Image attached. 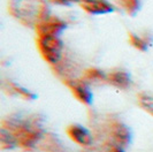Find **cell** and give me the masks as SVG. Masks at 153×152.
Listing matches in <instances>:
<instances>
[{"label":"cell","mask_w":153,"mask_h":152,"mask_svg":"<svg viewBox=\"0 0 153 152\" xmlns=\"http://www.w3.org/2000/svg\"><path fill=\"white\" fill-rule=\"evenodd\" d=\"M68 136L77 144L82 146H89L92 144V135L89 130L81 124H71L67 128Z\"/></svg>","instance_id":"obj_8"},{"label":"cell","mask_w":153,"mask_h":152,"mask_svg":"<svg viewBox=\"0 0 153 152\" xmlns=\"http://www.w3.org/2000/svg\"><path fill=\"white\" fill-rule=\"evenodd\" d=\"M5 89H6L10 95L20 96V97L27 99V100H33V99H36V97H37L36 93L31 92L30 90H28V89L21 86L20 84L15 83V82H12V81H7V82L5 83Z\"/></svg>","instance_id":"obj_10"},{"label":"cell","mask_w":153,"mask_h":152,"mask_svg":"<svg viewBox=\"0 0 153 152\" xmlns=\"http://www.w3.org/2000/svg\"><path fill=\"white\" fill-rule=\"evenodd\" d=\"M116 1L129 16H135L140 8L139 0H116Z\"/></svg>","instance_id":"obj_13"},{"label":"cell","mask_w":153,"mask_h":152,"mask_svg":"<svg viewBox=\"0 0 153 152\" xmlns=\"http://www.w3.org/2000/svg\"><path fill=\"white\" fill-rule=\"evenodd\" d=\"M45 148L47 152H66V149L62 146L61 142L54 136H45Z\"/></svg>","instance_id":"obj_14"},{"label":"cell","mask_w":153,"mask_h":152,"mask_svg":"<svg viewBox=\"0 0 153 152\" xmlns=\"http://www.w3.org/2000/svg\"><path fill=\"white\" fill-rule=\"evenodd\" d=\"M79 6L91 15L108 14L115 10L114 6L108 0H79Z\"/></svg>","instance_id":"obj_6"},{"label":"cell","mask_w":153,"mask_h":152,"mask_svg":"<svg viewBox=\"0 0 153 152\" xmlns=\"http://www.w3.org/2000/svg\"><path fill=\"white\" fill-rule=\"evenodd\" d=\"M138 104L147 113L153 115V97L147 93H139L138 95Z\"/></svg>","instance_id":"obj_16"},{"label":"cell","mask_w":153,"mask_h":152,"mask_svg":"<svg viewBox=\"0 0 153 152\" xmlns=\"http://www.w3.org/2000/svg\"><path fill=\"white\" fill-rule=\"evenodd\" d=\"M129 42L135 48H137L139 51H146L149 48V46L151 45L152 39H149V36L147 37H140V36H137V35L130 32L129 34Z\"/></svg>","instance_id":"obj_12"},{"label":"cell","mask_w":153,"mask_h":152,"mask_svg":"<svg viewBox=\"0 0 153 152\" xmlns=\"http://www.w3.org/2000/svg\"><path fill=\"white\" fill-rule=\"evenodd\" d=\"M105 152H124V150H123L122 146H120V145L112 144L108 146Z\"/></svg>","instance_id":"obj_18"},{"label":"cell","mask_w":153,"mask_h":152,"mask_svg":"<svg viewBox=\"0 0 153 152\" xmlns=\"http://www.w3.org/2000/svg\"><path fill=\"white\" fill-rule=\"evenodd\" d=\"M109 135L113 139V143L120 146H127L131 141L130 129L119 121H114L109 126Z\"/></svg>","instance_id":"obj_7"},{"label":"cell","mask_w":153,"mask_h":152,"mask_svg":"<svg viewBox=\"0 0 153 152\" xmlns=\"http://www.w3.org/2000/svg\"><path fill=\"white\" fill-rule=\"evenodd\" d=\"M107 78V74H105L102 70L97 68L86 69L82 76V80L88 82H105Z\"/></svg>","instance_id":"obj_11"},{"label":"cell","mask_w":153,"mask_h":152,"mask_svg":"<svg viewBox=\"0 0 153 152\" xmlns=\"http://www.w3.org/2000/svg\"><path fill=\"white\" fill-rule=\"evenodd\" d=\"M2 124V128L14 135L17 145L24 149H32L43 138V129L37 116L25 119L20 115L8 116Z\"/></svg>","instance_id":"obj_1"},{"label":"cell","mask_w":153,"mask_h":152,"mask_svg":"<svg viewBox=\"0 0 153 152\" xmlns=\"http://www.w3.org/2000/svg\"><path fill=\"white\" fill-rule=\"evenodd\" d=\"M51 4L53 5H58V6H65V7H69L74 4H79V0H48Z\"/></svg>","instance_id":"obj_17"},{"label":"cell","mask_w":153,"mask_h":152,"mask_svg":"<svg viewBox=\"0 0 153 152\" xmlns=\"http://www.w3.org/2000/svg\"><path fill=\"white\" fill-rule=\"evenodd\" d=\"M106 82L112 84L115 88L126 90L131 85V77L130 74L126 70H112L107 74Z\"/></svg>","instance_id":"obj_9"},{"label":"cell","mask_w":153,"mask_h":152,"mask_svg":"<svg viewBox=\"0 0 153 152\" xmlns=\"http://www.w3.org/2000/svg\"><path fill=\"white\" fill-rule=\"evenodd\" d=\"M37 47L43 59L51 66L59 65L63 59V43L59 36L37 37Z\"/></svg>","instance_id":"obj_3"},{"label":"cell","mask_w":153,"mask_h":152,"mask_svg":"<svg viewBox=\"0 0 153 152\" xmlns=\"http://www.w3.org/2000/svg\"><path fill=\"white\" fill-rule=\"evenodd\" d=\"M67 28V23L58 16L50 15L38 22L35 27L37 37L45 36H59Z\"/></svg>","instance_id":"obj_4"},{"label":"cell","mask_w":153,"mask_h":152,"mask_svg":"<svg viewBox=\"0 0 153 152\" xmlns=\"http://www.w3.org/2000/svg\"><path fill=\"white\" fill-rule=\"evenodd\" d=\"M63 83L68 86L70 91L73 92V95L81 103H83L85 105H90L92 103L93 95L85 81L76 80V78H67V80H63Z\"/></svg>","instance_id":"obj_5"},{"label":"cell","mask_w":153,"mask_h":152,"mask_svg":"<svg viewBox=\"0 0 153 152\" xmlns=\"http://www.w3.org/2000/svg\"><path fill=\"white\" fill-rule=\"evenodd\" d=\"M8 12L23 25L36 27L51 10L47 0H8Z\"/></svg>","instance_id":"obj_2"},{"label":"cell","mask_w":153,"mask_h":152,"mask_svg":"<svg viewBox=\"0 0 153 152\" xmlns=\"http://www.w3.org/2000/svg\"><path fill=\"white\" fill-rule=\"evenodd\" d=\"M0 141H1V146L2 149H12L15 145H17L14 135L9 131V130L1 128V134H0Z\"/></svg>","instance_id":"obj_15"}]
</instances>
